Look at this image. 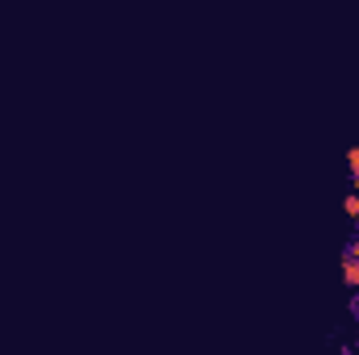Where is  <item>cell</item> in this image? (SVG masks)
<instances>
[{"label": "cell", "mask_w": 359, "mask_h": 355, "mask_svg": "<svg viewBox=\"0 0 359 355\" xmlns=\"http://www.w3.org/2000/svg\"><path fill=\"white\" fill-rule=\"evenodd\" d=\"M343 284L359 293V260L355 255H347V251H343Z\"/></svg>", "instance_id": "obj_1"}, {"label": "cell", "mask_w": 359, "mask_h": 355, "mask_svg": "<svg viewBox=\"0 0 359 355\" xmlns=\"http://www.w3.org/2000/svg\"><path fill=\"white\" fill-rule=\"evenodd\" d=\"M347 159H351V180H355V188H359V147L347 151Z\"/></svg>", "instance_id": "obj_2"}, {"label": "cell", "mask_w": 359, "mask_h": 355, "mask_svg": "<svg viewBox=\"0 0 359 355\" xmlns=\"http://www.w3.org/2000/svg\"><path fill=\"white\" fill-rule=\"evenodd\" d=\"M347 255H355V260H359V234L351 239V243H347Z\"/></svg>", "instance_id": "obj_3"}, {"label": "cell", "mask_w": 359, "mask_h": 355, "mask_svg": "<svg viewBox=\"0 0 359 355\" xmlns=\"http://www.w3.org/2000/svg\"><path fill=\"white\" fill-rule=\"evenodd\" d=\"M351 314H355V318H359V297H355V301H351Z\"/></svg>", "instance_id": "obj_4"}]
</instances>
